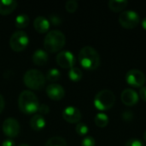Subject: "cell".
I'll return each instance as SVG.
<instances>
[{"mask_svg": "<svg viewBox=\"0 0 146 146\" xmlns=\"http://www.w3.org/2000/svg\"><path fill=\"white\" fill-rule=\"evenodd\" d=\"M109 117L104 113H98L96 115L94 121L98 127H105L109 124Z\"/></svg>", "mask_w": 146, "mask_h": 146, "instance_id": "obj_21", "label": "cell"}, {"mask_svg": "<svg viewBox=\"0 0 146 146\" xmlns=\"http://www.w3.org/2000/svg\"><path fill=\"white\" fill-rule=\"evenodd\" d=\"M89 128L88 127L83 123V122H79L76 125V133L80 135V136H86L88 133Z\"/></svg>", "mask_w": 146, "mask_h": 146, "instance_id": "obj_24", "label": "cell"}, {"mask_svg": "<svg viewBox=\"0 0 146 146\" xmlns=\"http://www.w3.org/2000/svg\"><path fill=\"white\" fill-rule=\"evenodd\" d=\"M45 146H68L67 145V142L65 141L64 139H62V137H52L50 139H48V141L46 142Z\"/></svg>", "mask_w": 146, "mask_h": 146, "instance_id": "obj_22", "label": "cell"}, {"mask_svg": "<svg viewBox=\"0 0 146 146\" xmlns=\"http://www.w3.org/2000/svg\"><path fill=\"white\" fill-rule=\"evenodd\" d=\"M17 7L15 0H0V15H6L11 14Z\"/></svg>", "mask_w": 146, "mask_h": 146, "instance_id": "obj_16", "label": "cell"}, {"mask_svg": "<svg viewBox=\"0 0 146 146\" xmlns=\"http://www.w3.org/2000/svg\"><path fill=\"white\" fill-rule=\"evenodd\" d=\"M49 60V56L46 50L38 49L36 50L33 54V62L38 66H43L47 63Z\"/></svg>", "mask_w": 146, "mask_h": 146, "instance_id": "obj_15", "label": "cell"}, {"mask_svg": "<svg viewBox=\"0 0 146 146\" xmlns=\"http://www.w3.org/2000/svg\"><path fill=\"white\" fill-rule=\"evenodd\" d=\"M115 103V96L110 90L100 91L94 98V106L101 111L110 110Z\"/></svg>", "mask_w": 146, "mask_h": 146, "instance_id": "obj_5", "label": "cell"}, {"mask_svg": "<svg viewBox=\"0 0 146 146\" xmlns=\"http://www.w3.org/2000/svg\"><path fill=\"white\" fill-rule=\"evenodd\" d=\"M82 76H83V73L79 68L73 67L68 71V78L74 82L80 81L82 79Z\"/></svg>", "mask_w": 146, "mask_h": 146, "instance_id": "obj_19", "label": "cell"}, {"mask_svg": "<svg viewBox=\"0 0 146 146\" xmlns=\"http://www.w3.org/2000/svg\"><path fill=\"white\" fill-rule=\"evenodd\" d=\"M127 4L128 2L126 0H110L109 2V7L114 12H120L123 10Z\"/></svg>", "mask_w": 146, "mask_h": 146, "instance_id": "obj_18", "label": "cell"}, {"mask_svg": "<svg viewBox=\"0 0 146 146\" xmlns=\"http://www.w3.org/2000/svg\"><path fill=\"white\" fill-rule=\"evenodd\" d=\"M65 8L66 10L69 13H74L76 11L77 8H78V3L75 0H69L66 2L65 4Z\"/></svg>", "mask_w": 146, "mask_h": 146, "instance_id": "obj_25", "label": "cell"}, {"mask_svg": "<svg viewBox=\"0 0 146 146\" xmlns=\"http://www.w3.org/2000/svg\"><path fill=\"white\" fill-rule=\"evenodd\" d=\"M23 81L25 86L29 89L38 91L44 87L45 84V77L44 74L38 69H29L25 73Z\"/></svg>", "mask_w": 146, "mask_h": 146, "instance_id": "obj_4", "label": "cell"}, {"mask_svg": "<svg viewBox=\"0 0 146 146\" xmlns=\"http://www.w3.org/2000/svg\"><path fill=\"white\" fill-rule=\"evenodd\" d=\"M50 23L48 19L44 16H38L33 21L34 29L39 33H45L50 29Z\"/></svg>", "mask_w": 146, "mask_h": 146, "instance_id": "obj_14", "label": "cell"}, {"mask_svg": "<svg viewBox=\"0 0 146 146\" xmlns=\"http://www.w3.org/2000/svg\"><path fill=\"white\" fill-rule=\"evenodd\" d=\"M62 117L68 123H79L81 119V113L76 107L68 106L62 111Z\"/></svg>", "mask_w": 146, "mask_h": 146, "instance_id": "obj_11", "label": "cell"}, {"mask_svg": "<svg viewBox=\"0 0 146 146\" xmlns=\"http://www.w3.org/2000/svg\"><path fill=\"white\" fill-rule=\"evenodd\" d=\"M141 24H142V27H143V28H144L145 30H146V17H145V18L143 19V21H142Z\"/></svg>", "mask_w": 146, "mask_h": 146, "instance_id": "obj_34", "label": "cell"}, {"mask_svg": "<svg viewBox=\"0 0 146 146\" xmlns=\"http://www.w3.org/2000/svg\"><path fill=\"white\" fill-rule=\"evenodd\" d=\"M125 146H145L142 141L138 139H131L128 140Z\"/></svg>", "mask_w": 146, "mask_h": 146, "instance_id": "obj_28", "label": "cell"}, {"mask_svg": "<svg viewBox=\"0 0 146 146\" xmlns=\"http://www.w3.org/2000/svg\"><path fill=\"white\" fill-rule=\"evenodd\" d=\"M46 94L52 100H61L65 96L64 88L56 83H51L46 87Z\"/></svg>", "mask_w": 146, "mask_h": 146, "instance_id": "obj_12", "label": "cell"}, {"mask_svg": "<svg viewBox=\"0 0 146 146\" xmlns=\"http://www.w3.org/2000/svg\"><path fill=\"white\" fill-rule=\"evenodd\" d=\"M46 125L45 119L41 115H34L30 120V126L34 131H41Z\"/></svg>", "mask_w": 146, "mask_h": 146, "instance_id": "obj_17", "label": "cell"}, {"mask_svg": "<svg viewBox=\"0 0 146 146\" xmlns=\"http://www.w3.org/2000/svg\"><path fill=\"white\" fill-rule=\"evenodd\" d=\"M140 22L139 15L133 10H126L120 14L119 23L127 29H133L136 27Z\"/></svg>", "mask_w": 146, "mask_h": 146, "instance_id": "obj_7", "label": "cell"}, {"mask_svg": "<svg viewBox=\"0 0 146 146\" xmlns=\"http://www.w3.org/2000/svg\"><path fill=\"white\" fill-rule=\"evenodd\" d=\"M38 112L39 115H47V114L50 112V108H49L48 105L42 104L39 105L38 110Z\"/></svg>", "mask_w": 146, "mask_h": 146, "instance_id": "obj_29", "label": "cell"}, {"mask_svg": "<svg viewBox=\"0 0 146 146\" xmlns=\"http://www.w3.org/2000/svg\"><path fill=\"white\" fill-rule=\"evenodd\" d=\"M3 109H4V99H3V96L0 94V114L3 112Z\"/></svg>", "mask_w": 146, "mask_h": 146, "instance_id": "obj_33", "label": "cell"}, {"mask_svg": "<svg viewBox=\"0 0 146 146\" xmlns=\"http://www.w3.org/2000/svg\"><path fill=\"white\" fill-rule=\"evenodd\" d=\"M57 64L63 68H71L75 64V57L71 51L62 50L56 56Z\"/></svg>", "mask_w": 146, "mask_h": 146, "instance_id": "obj_10", "label": "cell"}, {"mask_svg": "<svg viewBox=\"0 0 146 146\" xmlns=\"http://www.w3.org/2000/svg\"><path fill=\"white\" fill-rule=\"evenodd\" d=\"M79 62L85 69L94 70L100 65V56L93 47L85 46L80 50Z\"/></svg>", "mask_w": 146, "mask_h": 146, "instance_id": "obj_1", "label": "cell"}, {"mask_svg": "<svg viewBox=\"0 0 146 146\" xmlns=\"http://www.w3.org/2000/svg\"><path fill=\"white\" fill-rule=\"evenodd\" d=\"M29 23V17L26 14H20L15 18V25L17 28H25Z\"/></svg>", "mask_w": 146, "mask_h": 146, "instance_id": "obj_20", "label": "cell"}, {"mask_svg": "<svg viewBox=\"0 0 146 146\" xmlns=\"http://www.w3.org/2000/svg\"><path fill=\"white\" fill-rule=\"evenodd\" d=\"M81 146H95V139L92 136H86L82 139Z\"/></svg>", "mask_w": 146, "mask_h": 146, "instance_id": "obj_26", "label": "cell"}, {"mask_svg": "<svg viewBox=\"0 0 146 146\" xmlns=\"http://www.w3.org/2000/svg\"><path fill=\"white\" fill-rule=\"evenodd\" d=\"M144 139L146 141V131L145 132V133H144Z\"/></svg>", "mask_w": 146, "mask_h": 146, "instance_id": "obj_36", "label": "cell"}, {"mask_svg": "<svg viewBox=\"0 0 146 146\" xmlns=\"http://www.w3.org/2000/svg\"><path fill=\"white\" fill-rule=\"evenodd\" d=\"M18 146H29L28 145H27V144H21V145H19Z\"/></svg>", "mask_w": 146, "mask_h": 146, "instance_id": "obj_35", "label": "cell"}, {"mask_svg": "<svg viewBox=\"0 0 146 146\" xmlns=\"http://www.w3.org/2000/svg\"><path fill=\"white\" fill-rule=\"evenodd\" d=\"M29 44V38L24 31H15L10 37L9 45L15 51L24 50Z\"/></svg>", "mask_w": 146, "mask_h": 146, "instance_id": "obj_6", "label": "cell"}, {"mask_svg": "<svg viewBox=\"0 0 146 146\" xmlns=\"http://www.w3.org/2000/svg\"><path fill=\"white\" fill-rule=\"evenodd\" d=\"M133 117V114L131 112V111H125L123 114H122V118L125 120V121H131Z\"/></svg>", "mask_w": 146, "mask_h": 146, "instance_id": "obj_30", "label": "cell"}, {"mask_svg": "<svg viewBox=\"0 0 146 146\" xmlns=\"http://www.w3.org/2000/svg\"><path fill=\"white\" fill-rule=\"evenodd\" d=\"M127 82L133 87H143L145 83V74L138 69H131L126 74Z\"/></svg>", "mask_w": 146, "mask_h": 146, "instance_id": "obj_8", "label": "cell"}, {"mask_svg": "<svg viewBox=\"0 0 146 146\" xmlns=\"http://www.w3.org/2000/svg\"><path fill=\"white\" fill-rule=\"evenodd\" d=\"M139 95L133 89H125L121 96L122 103L127 106H133L139 101Z\"/></svg>", "mask_w": 146, "mask_h": 146, "instance_id": "obj_13", "label": "cell"}, {"mask_svg": "<svg viewBox=\"0 0 146 146\" xmlns=\"http://www.w3.org/2000/svg\"><path fill=\"white\" fill-rule=\"evenodd\" d=\"M49 21H50V23L51 22V24H53V25H55V26H58V25H60V24L62 23L61 18H60L58 15H55V14L50 15V20H49Z\"/></svg>", "mask_w": 146, "mask_h": 146, "instance_id": "obj_27", "label": "cell"}, {"mask_svg": "<svg viewBox=\"0 0 146 146\" xmlns=\"http://www.w3.org/2000/svg\"><path fill=\"white\" fill-rule=\"evenodd\" d=\"M61 78V72L57 68H50L46 73V79L50 82L57 81Z\"/></svg>", "mask_w": 146, "mask_h": 146, "instance_id": "obj_23", "label": "cell"}, {"mask_svg": "<svg viewBox=\"0 0 146 146\" xmlns=\"http://www.w3.org/2000/svg\"><path fill=\"white\" fill-rule=\"evenodd\" d=\"M139 97H140V98L144 101V102H146V86H143V87H141L140 88V90H139Z\"/></svg>", "mask_w": 146, "mask_h": 146, "instance_id": "obj_31", "label": "cell"}, {"mask_svg": "<svg viewBox=\"0 0 146 146\" xmlns=\"http://www.w3.org/2000/svg\"><path fill=\"white\" fill-rule=\"evenodd\" d=\"M66 43V38L62 32L59 30H51L50 31L44 40V47L48 52H57Z\"/></svg>", "mask_w": 146, "mask_h": 146, "instance_id": "obj_3", "label": "cell"}, {"mask_svg": "<svg viewBox=\"0 0 146 146\" xmlns=\"http://www.w3.org/2000/svg\"><path fill=\"white\" fill-rule=\"evenodd\" d=\"M39 102L36 95L30 91H23L18 98V106L20 110L27 115H32L38 112Z\"/></svg>", "mask_w": 146, "mask_h": 146, "instance_id": "obj_2", "label": "cell"}, {"mask_svg": "<svg viewBox=\"0 0 146 146\" xmlns=\"http://www.w3.org/2000/svg\"><path fill=\"white\" fill-rule=\"evenodd\" d=\"M3 132L9 139L15 138L20 133V124L14 118H7L3 123Z\"/></svg>", "mask_w": 146, "mask_h": 146, "instance_id": "obj_9", "label": "cell"}, {"mask_svg": "<svg viewBox=\"0 0 146 146\" xmlns=\"http://www.w3.org/2000/svg\"><path fill=\"white\" fill-rule=\"evenodd\" d=\"M2 146H15V141L12 140L11 139H7L3 142Z\"/></svg>", "mask_w": 146, "mask_h": 146, "instance_id": "obj_32", "label": "cell"}]
</instances>
